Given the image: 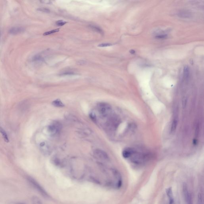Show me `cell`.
<instances>
[{"label": "cell", "mask_w": 204, "mask_h": 204, "mask_svg": "<svg viewBox=\"0 0 204 204\" xmlns=\"http://www.w3.org/2000/svg\"><path fill=\"white\" fill-rule=\"evenodd\" d=\"M27 179L28 182L30 183V184L38 191L43 197L45 198H49V195L46 191L41 186L39 183L37 182L32 177L28 176L27 177Z\"/></svg>", "instance_id": "cell-1"}, {"label": "cell", "mask_w": 204, "mask_h": 204, "mask_svg": "<svg viewBox=\"0 0 204 204\" xmlns=\"http://www.w3.org/2000/svg\"><path fill=\"white\" fill-rule=\"evenodd\" d=\"M97 109L100 115L106 117L110 114L111 112V107L108 103H100L98 104Z\"/></svg>", "instance_id": "cell-2"}, {"label": "cell", "mask_w": 204, "mask_h": 204, "mask_svg": "<svg viewBox=\"0 0 204 204\" xmlns=\"http://www.w3.org/2000/svg\"><path fill=\"white\" fill-rule=\"evenodd\" d=\"M94 153L95 155L99 159L103 160H108L109 159L107 154L101 149H97L94 151Z\"/></svg>", "instance_id": "cell-3"}, {"label": "cell", "mask_w": 204, "mask_h": 204, "mask_svg": "<svg viewBox=\"0 0 204 204\" xmlns=\"http://www.w3.org/2000/svg\"><path fill=\"white\" fill-rule=\"evenodd\" d=\"M25 28L22 27H15L10 28L9 31L10 34L17 35L25 32Z\"/></svg>", "instance_id": "cell-4"}, {"label": "cell", "mask_w": 204, "mask_h": 204, "mask_svg": "<svg viewBox=\"0 0 204 204\" xmlns=\"http://www.w3.org/2000/svg\"><path fill=\"white\" fill-rule=\"evenodd\" d=\"M135 151L134 149L131 148H127L125 149L122 152V155L125 158H129L133 155Z\"/></svg>", "instance_id": "cell-5"}, {"label": "cell", "mask_w": 204, "mask_h": 204, "mask_svg": "<svg viewBox=\"0 0 204 204\" xmlns=\"http://www.w3.org/2000/svg\"><path fill=\"white\" fill-rule=\"evenodd\" d=\"M59 125L57 124H53L48 127V130L50 134L54 135L58 133L59 131Z\"/></svg>", "instance_id": "cell-6"}, {"label": "cell", "mask_w": 204, "mask_h": 204, "mask_svg": "<svg viewBox=\"0 0 204 204\" xmlns=\"http://www.w3.org/2000/svg\"><path fill=\"white\" fill-rule=\"evenodd\" d=\"M178 16L179 17L182 18H188L191 17V14L190 13L187 11H182L178 13Z\"/></svg>", "instance_id": "cell-7"}, {"label": "cell", "mask_w": 204, "mask_h": 204, "mask_svg": "<svg viewBox=\"0 0 204 204\" xmlns=\"http://www.w3.org/2000/svg\"><path fill=\"white\" fill-rule=\"evenodd\" d=\"M53 105L57 107H62L64 106V103L60 99H56L53 101Z\"/></svg>", "instance_id": "cell-8"}, {"label": "cell", "mask_w": 204, "mask_h": 204, "mask_svg": "<svg viewBox=\"0 0 204 204\" xmlns=\"http://www.w3.org/2000/svg\"><path fill=\"white\" fill-rule=\"evenodd\" d=\"M0 133L2 135L3 138H4V140L5 141V142H9V138H8V137L7 134H6V132L4 130L3 128H2L1 127H0Z\"/></svg>", "instance_id": "cell-9"}, {"label": "cell", "mask_w": 204, "mask_h": 204, "mask_svg": "<svg viewBox=\"0 0 204 204\" xmlns=\"http://www.w3.org/2000/svg\"><path fill=\"white\" fill-rule=\"evenodd\" d=\"M177 126V120L176 119H175L173 120L172 124H171V132L172 133L175 132L176 130V128Z\"/></svg>", "instance_id": "cell-10"}, {"label": "cell", "mask_w": 204, "mask_h": 204, "mask_svg": "<svg viewBox=\"0 0 204 204\" xmlns=\"http://www.w3.org/2000/svg\"><path fill=\"white\" fill-rule=\"evenodd\" d=\"M32 204H43L41 199L36 196H34L32 197Z\"/></svg>", "instance_id": "cell-11"}, {"label": "cell", "mask_w": 204, "mask_h": 204, "mask_svg": "<svg viewBox=\"0 0 204 204\" xmlns=\"http://www.w3.org/2000/svg\"><path fill=\"white\" fill-rule=\"evenodd\" d=\"M93 30L95 31L96 32H98L99 33H100L101 34H103V32L101 28L97 26H94V25H90L89 26Z\"/></svg>", "instance_id": "cell-12"}, {"label": "cell", "mask_w": 204, "mask_h": 204, "mask_svg": "<svg viewBox=\"0 0 204 204\" xmlns=\"http://www.w3.org/2000/svg\"><path fill=\"white\" fill-rule=\"evenodd\" d=\"M189 75V71L188 67H185L184 69V76L185 79L188 78Z\"/></svg>", "instance_id": "cell-13"}, {"label": "cell", "mask_w": 204, "mask_h": 204, "mask_svg": "<svg viewBox=\"0 0 204 204\" xmlns=\"http://www.w3.org/2000/svg\"><path fill=\"white\" fill-rule=\"evenodd\" d=\"M59 31H60V29H59V28H58V29H56L54 30L50 31H48V32H45V33H44V34H43V35H50V34H53V33H55V32H59Z\"/></svg>", "instance_id": "cell-14"}, {"label": "cell", "mask_w": 204, "mask_h": 204, "mask_svg": "<svg viewBox=\"0 0 204 204\" xmlns=\"http://www.w3.org/2000/svg\"><path fill=\"white\" fill-rule=\"evenodd\" d=\"M168 35L166 34H161L159 35H157L155 36V38L158 39H164L167 38Z\"/></svg>", "instance_id": "cell-15"}, {"label": "cell", "mask_w": 204, "mask_h": 204, "mask_svg": "<svg viewBox=\"0 0 204 204\" xmlns=\"http://www.w3.org/2000/svg\"><path fill=\"white\" fill-rule=\"evenodd\" d=\"M67 23V22H66L63 21L62 20H60L57 21V22H56V24L58 26H63V25H65V24Z\"/></svg>", "instance_id": "cell-16"}, {"label": "cell", "mask_w": 204, "mask_h": 204, "mask_svg": "<svg viewBox=\"0 0 204 204\" xmlns=\"http://www.w3.org/2000/svg\"><path fill=\"white\" fill-rule=\"evenodd\" d=\"M38 11H42L43 12H47V13H49L50 12V10L48 9L44 8H40L37 9Z\"/></svg>", "instance_id": "cell-17"}, {"label": "cell", "mask_w": 204, "mask_h": 204, "mask_svg": "<svg viewBox=\"0 0 204 204\" xmlns=\"http://www.w3.org/2000/svg\"><path fill=\"white\" fill-rule=\"evenodd\" d=\"M112 45L110 44L104 43V44H99L98 45V46L99 47H105L110 46H111Z\"/></svg>", "instance_id": "cell-18"}, {"label": "cell", "mask_w": 204, "mask_h": 204, "mask_svg": "<svg viewBox=\"0 0 204 204\" xmlns=\"http://www.w3.org/2000/svg\"><path fill=\"white\" fill-rule=\"evenodd\" d=\"M94 113H90V117L93 120H96V118L95 114H94Z\"/></svg>", "instance_id": "cell-19"}, {"label": "cell", "mask_w": 204, "mask_h": 204, "mask_svg": "<svg viewBox=\"0 0 204 204\" xmlns=\"http://www.w3.org/2000/svg\"><path fill=\"white\" fill-rule=\"evenodd\" d=\"M86 62L85 61H84V60H81V61H79L78 62V63H77V64H78V65H84L85 64H86Z\"/></svg>", "instance_id": "cell-20"}, {"label": "cell", "mask_w": 204, "mask_h": 204, "mask_svg": "<svg viewBox=\"0 0 204 204\" xmlns=\"http://www.w3.org/2000/svg\"><path fill=\"white\" fill-rule=\"evenodd\" d=\"M41 2H42V3H48L50 2V1H48V0H42Z\"/></svg>", "instance_id": "cell-21"}, {"label": "cell", "mask_w": 204, "mask_h": 204, "mask_svg": "<svg viewBox=\"0 0 204 204\" xmlns=\"http://www.w3.org/2000/svg\"><path fill=\"white\" fill-rule=\"evenodd\" d=\"M129 52H130V53L131 54H134L135 53V51L134 50H131Z\"/></svg>", "instance_id": "cell-22"}, {"label": "cell", "mask_w": 204, "mask_h": 204, "mask_svg": "<svg viewBox=\"0 0 204 204\" xmlns=\"http://www.w3.org/2000/svg\"><path fill=\"white\" fill-rule=\"evenodd\" d=\"M16 204H25V203H16Z\"/></svg>", "instance_id": "cell-23"}]
</instances>
